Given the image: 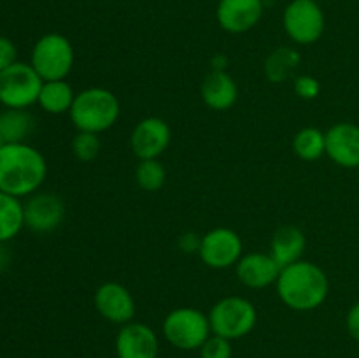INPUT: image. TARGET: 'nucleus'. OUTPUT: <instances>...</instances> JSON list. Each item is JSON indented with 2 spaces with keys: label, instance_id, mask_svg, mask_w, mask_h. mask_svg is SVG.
I'll return each mask as SVG.
<instances>
[{
  "label": "nucleus",
  "instance_id": "obj_2",
  "mask_svg": "<svg viewBox=\"0 0 359 358\" xmlns=\"http://www.w3.org/2000/svg\"><path fill=\"white\" fill-rule=\"evenodd\" d=\"M276 290L280 302L291 311L309 312L326 302L330 279L318 263L302 258L280 269Z\"/></svg>",
  "mask_w": 359,
  "mask_h": 358
},
{
  "label": "nucleus",
  "instance_id": "obj_6",
  "mask_svg": "<svg viewBox=\"0 0 359 358\" xmlns=\"http://www.w3.org/2000/svg\"><path fill=\"white\" fill-rule=\"evenodd\" d=\"M163 336L174 347L182 351L200 350L212 336L209 314L195 307H177L163 319Z\"/></svg>",
  "mask_w": 359,
  "mask_h": 358
},
{
  "label": "nucleus",
  "instance_id": "obj_4",
  "mask_svg": "<svg viewBox=\"0 0 359 358\" xmlns=\"http://www.w3.org/2000/svg\"><path fill=\"white\" fill-rule=\"evenodd\" d=\"M210 330L228 340L242 339L255 330L258 323V311L245 297L230 295L212 305L209 312Z\"/></svg>",
  "mask_w": 359,
  "mask_h": 358
},
{
  "label": "nucleus",
  "instance_id": "obj_27",
  "mask_svg": "<svg viewBox=\"0 0 359 358\" xmlns=\"http://www.w3.org/2000/svg\"><path fill=\"white\" fill-rule=\"evenodd\" d=\"M293 90L302 100H314V98L319 97L321 93V84L311 74H304V76L294 77Z\"/></svg>",
  "mask_w": 359,
  "mask_h": 358
},
{
  "label": "nucleus",
  "instance_id": "obj_23",
  "mask_svg": "<svg viewBox=\"0 0 359 358\" xmlns=\"http://www.w3.org/2000/svg\"><path fill=\"white\" fill-rule=\"evenodd\" d=\"M293 151L300 160L316 161L326 154L325 132L316 126H305L293 137Z\"/></svg>",
  "mask_w": 359,
  "mask_h": 358
},
{
  "label": "nucleus",
  "instance_id": "obj_15",
  "mask_svg": "<svg viewBox=\"0 0 359 358\" xmlns=\"http://www.w3.org/2000/svg\"><path fill=\"white\" fill-rule=\"evenodd\" d=\"M116 354L118 358H158L160 340L149 325L130 321L121 325L116 336Z\"/></svg>",
  "mask_w": 359,
  "mask_h": 358
},
{
  "label": "nucleus",
  "instance_id": "obj_11",
  "mask_svg": "<svg viewBox=\"0 0 359 358\" xmlns=\"http://www.w3.org/2000/svg\"><path fill=\"white\" fill-rule=\"evenodd\" d=\"M95 309L98 314L114 325H126L133 321L137 312L135 298L132 291L121 283L105 281L95 290Z\"/></svg>",
  "mask_w": 359,
  "mask_h": 358
},
{
  "label": "nucleus",
  "instance_id": "obj_33",
  "mask_svg": "<svg viewBox=\"0 0 359 358\" xmlns=\"http://www.w3.org/2000/svg\"><path fill=\"white\" fill-rule=\"evenodd\" d=\"M4 146V140H2V137H0V147Z\"/></svg>",
  "mask_w": 359,
  "mask_h": 358
},
{
  "label": "nucleus",
  "instance_id": "obj_14",
  "mask_svg": "<svg viewBox=\"0 0 359 358\" xmlns=\"http://www.w3.org/2000/svg\"><path fill=\"white\" fill-rule=\"evenodd\" d=\"M326 157L342 168H359V126L340 121L325 132Z\"/></svg>",
  "mask_w": 359,
  "mask_h": 358
},
{
  "label": "nucleus",
  "instance_id": "obj_20",
  "mask_svg": "<svg viewBox=\"0 0 359 358\" xmlns=\"http://www.w3.org/2000/svg\"><path fill=\"white\" fill-rule=\"evenodd\" d=\"M300 62L302 56L297 49L290 48V46H280V48L273 49L265 58L263 72H265V77L270 83H284L297 72Z\"/></svg>",
  "mask_w": 359,
  "mask_h": 358
},
{
  "label": "nucleus",
  "instance_id": "obj_30",
  "mask_svg": "<svg viewBox=\"0 0 359 358\" xmlns=\"http://www.w3.org/2000/svg\"><path fill=\"white\" fill-rule=\"evenodd\" d=\"M195 235L196 234H184V235H181V239H179V246H181L182 251H186V253L196 251V253H198L200 239L195 237Z\"/></svg>",
  "mask_w": 359,
  "mask_h": 358
},
{
  "label": "nucleus",
  "instance_id": "obj_31",
  "mask_svg": "<svg viewBox=\"0 0 359 358\" xmlns=\"http://www.w3.org/2000/svg\"><path fill=\"white\" fill-rule=\"evenodd\" d=\"M228 58L224 55H216L212 58V70H226Z\"/></svg>",
  "mask_w": 359,
  "mask_h": 358
},
{
  "label": "nucleus",
  "instance_id": "obj_26",
  "mask_svg": "<svg viewBox=\"0 0 359 358\" xmlns=\"http://www.w3.org/2000/svg\"><path fill=\"white\" fill-rule=\"evenodd\" d=\"M231 357H233L231 340L216 336V333H212V336L202 344V347H200V358H231Z\"/></svg>",
  "mask_w": 359,
  "mask_h": 358
},
{
  "label": "nucleus",
  "instance_id": "obj_16",
  "mask_svg": "<svg viewBox=\"0 0 359 358\" xmlns=\"http://www.w3.org/2000/svg\"><path fill=\"white\" fill-rule=\"evenodd\" d=\"M238 281L251 290H263L277 283L280 267L270 253L251 251L242 255L235 265Z\"/></svg>",
  "mask_w": 359,
  "mask_h": 358
},
{
  "label": "nucleus",
  "instance_id": "obj_21",
  "mask_svg": "<svg viewBox=\"0 0 359 358\" xmlns=\"http://www.w3.org/2000/svg\"><path fill=\"white\" fill-rule=\"evenodd\" d=\"M35 119L27 109H4L0 112V137L4 144L27 142Z\"/></svg>",
  "mask_w": 359,
  "mask_h": 358
},
{
  "label": "nucleus",
  "instance_id": "obj_22",
  "mask_svg": "<svg viewBox=\"0 0 359 358\" xmlns=\"http://www.w3.org/2000/svg\"><path fill=\"white\" fill-rule=\"evenodd\" d=\"M25 227V207L21 199L0 192V242H9Z\"/></svg>",
  "mask_w": 359,
  "mask_h": 358
},
{
  "label": "nucleus",
  "instance_id": "obj_32",
  "mask_svg": "<svg viewBox=\"0 0 359 358\" xmlns=\"http://www.w3.org/2000/svg\"><path fill=\"white\" fill-rule=\"evenodd\" d=\"M9 263V251L7 248H4V242H0V270H4Z\"/></svg>",
  "mask_w": 359,
  "mask_h": 358
},
{
  "label": "nucleus",
  "instance_id": "obj_9",
  "mask_svg": "<svg viewBox=\"0 0 359 358\" xmlns=\"http://www.w3.org/2000/svg\"><path fill=\"white\" fill-rule=\"evenodd\" d=\"M244 255L241 235L226 227H217L200 237L198 256L203 265L214 270L230 269L237 265Z\"/></svg>",
  "mask_w": 359,
  "mask_h": 358
},
{
  "label": "nucleus",
  "instance_id": "obj_17",
  "mask_svg": "<svg viewBox=\"0 0 359 358\" xmlns=\"http://www.w3.org/2000/svg\"><path fill=\"white\" fill-rule=\"evenodd\" d=\"M200 95L207 107L223 112L237 104L238 86L226 70H212L203 77Z\"/></svg>",
  "mask_w": 359,
  "mask_h": 358
},
{
  "label": "nucleus",
  "instance_id": "obj_34",
  "mask_svg": "<svg viewBox=\"0 0 359 358\" xmlns=\"http://www.w3.org/2000/svg\"><path fill=\"white\" fill-rule=\"evenodd\" d=\"M316 2H319V4H321V2H325V0H316Z\"/></svg>",
  "mask_w": 359,
  "mask_h": 358
},
{
  "label": "nucleus",
  "instance_id": "obj_18",
  "mask_svg": "<svg viewBox=\"0 0 359 358\" xmlns=\"http://www.w3.org/2000/svg\"><path fill=\"white\" fill-rule=\"evenodd\" d=\"M305 248H307V239L304 232L293 225H284L273 234L270 242V255L279 263L280 269H284L302 260Z\"/></svg>",
  "mask_w": 359,
  "mask_h": 358
},
{
  "label": "nucleus",
  "instance_id": "obj_28",
  "mask_svg": "<svg viewBox=\"0 0 359 358\" xmlns=\"http://www.w3.org/2000/svg\"><path fill=\"white\" fill-rule=\"evenodd\" d=\"M16 56H18V51L14 42L11 41V39L0 35V72L6 70L7 67L13 65L14 62H18Z\"/></svg>",
  "mask_w": 359,
  "mask_h": 358
},
{
  "label": "nucleus",
  "instance_id": "obj_25",
  "mask_svg": "<svg viewBox=\"0 0 359 358\" xmlns=\"http://www.w3.org/2000/svg\"><path fill=\"white\" fill-rule=\"evenodd\" d=\"M100 153V139L97 133L77 132L72 139V154L83 164H90Z\"/></svg>",
  "mask_w": 359,
  "mask_h": 358
},
{
  "label": "nucleus",
  "instance_id": "obj_5",
  "mask_svg": "<svg viewBox=\"0 0 359 358\" xmlns=\"http://www.w3.org/2000/svg\"><path fill=\"white\" fill-rule=\"evenodd\" d=\"M74 60L72 42L65 35L51 32L37 39L32 49L30 65L42 81H62L72 72Z\"/></svg>",
  "mask_w": 359,
  "mask_h": 358
},
{
  "label": "nucleus",
  "instance_id": "obj_29",
  "mask_svg": "<svg viewBox=\"0 0 359 358\" xmlns=\"http://www.w3.org/2000/svg\"><path fill=\"white\" fill-rule=\"evenodd\" d=\"M346 326L349 336L353 337L356 343H359V300L356 304L351 305V309L347 311L346 316Z\"/></svg>",
  "mask_w": 359,
  "mask_h": 358
},
{
  "label": "nucleus",
  "instance_id": "obj_13",
  "mask_svg": "<svg viewBox=\"0 0 359 358\" xmlns=\"http://www.w3.org/2000/svg\"><path fill=\"white\" fill-rule=\"evenodd\" d=\"M265 13L263 0H219L216 7L217 25L228 34H245L252 30Z\"/></svg>",
  "mask_w": 359,
  "mask_h": 358
},
{
  "label": "nucleus",
  "instance_id": "obj_3",
  "mask_svg": "<svg viewBox=\"0 0 359 358\" xmlns=\"http://www.w3.org/2000/svg\"><path fill=\"white\" fill-rule=\"evenodd\" d=\"M121 114L119 98L111 90L91 86L76 93L69 116L77 132L100 133L107 132L118 123Z\"/></svg>",
  "mask_w": 359,
  "mask_h": 358
},
{
  "label": "nucleus",
  "instance_id": "obj_10",
  "mask_svg": "<svg viewBox=\"0 0 359 358\" xmlns=\"http://www.w3.org/2000/svg\"><path fill=\"white\" fill-rule=\"evenodd\" d=\"M172 130L160 116H147L140 119L130 135V147L139 160H154L168 150Z\"/></svg>",
  "mask_w": 359,
  "mask_h": 358
},
{
  "label": "nucleus",
  "instance_id": "obj_19",
  "mask_svg": "<svg viewBox=\"0 0 359 358\" xmlns=\"http://www.w3.org/2000/svg\"><path fill=\"white\" fill-rule=\"evenodd\" d=\"M74 98H76V91H74V88L65 79L44 81L41 88V93H39L37 104L48 114L60 116L65 114V112H70Z\"/></svg>",
  "mask_w": 359,
  "mask_h": 358
},
{
  "label": "nucleus",
  "instance_id": "obj_7",
  "mask_svg": "<svg viewBox=\"0 0 359 358\" xmlns=\"http://www.w3.org/2000/svg\"><path fill=\"white\" fill-rule=\"evenodd\" d=\"M44 81L30 63L14 62L0 72V104L6 109H28L37 104Z\"/></svg>",
  "mask_w": 359,
  "mask_h": 358
},
{
  "label": "nucleus",
  "instance_id": "obj_8",
  "mask_svg": "<svg viewBox=\"0 0 359 358\" xmlns=\"http://www.w3.org/2000/svg\"><path fill=\"white\" fill-rule=\"evenodd\" d=\"M283 27L294 44H316L326 28L321 4L316 0H291L283 13Z\"/></svg>",
  "mask_w": 359,
  "mask_h": 358
},
{
  "label": "nucleus",
  "instance_id": "obj_1",
  "mask_svg": "<svg viewBox=\"0 0 359 358\" xmlns=\"http://www.w3.org/2000/svg\"><path fill=\"white\" fill-rule=\"evenodd\" d=\"M48 175V161L27 142L0 147V192L23 199L39 192Z\"/></svg>",
  "mask_w": 359,
  "mask_h": 358
},
{
  "label": "nucleus",
  "instance_id": "obj_24",
  "mask_svg": "<svg viewBox=\"0 0 359 358\" xmlns=\"http://www.w3.org/2000/svg\"><path fill=\"white\" fill-rule=\"evenodd\" d=\"M135 181L139 188L144 192H158L167 183V171L160 158L154 160H139V165L135 168Z\"/></svg>",
  "mask_w": 359,
  "mask_h": 358
},
{
  "label": "nucleus",
  "instance_id": "obj_12",
  "mask_svg": "<svg viewBox=\"0 0 359 358\" xmlns=\"http://www.w3.org/2000/svg\"><path fill=\"white\" fill-rule=\"evenodd\" d=\"M25 207V227L35 234L55 232L65 220V202L51 192H37L28 197Z\"/></svg>",
  "mask_w": 359,
  "mask_h": 358
}]
</instances>
